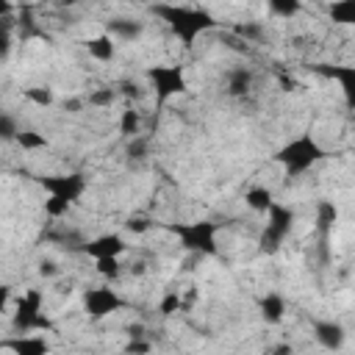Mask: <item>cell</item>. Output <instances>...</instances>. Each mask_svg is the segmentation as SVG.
Segmentation results:
<instances>
[{"label": "cell", "mask_w": 355, "mask_h": 355, "mask_svg": "<svg viewBox=\"0 0 355 355\" xmlns=\"http://www.w3.org/2000/svg\"><path fill=\"white\" fill-rule=\"evenodd\" d=\"M153 14L166 22V28L175 33V39L183 47H191L205 31L216 28L214 14L200 6H155Z\"/></svg>", "instance_id": "1"}, {"label": "cell", "mask_w": 355, "mask_h": 355, "mask_svg": "<svg viewBox=\"0 0 355 355\" xmlns=\"http://www.w3.org/2000/svg\"><path fill=\"white\" fill-rule=\"evenodd\" d=\"M327 153L324 147L311 136V133H300L294 139H288L277 153L275 161L280 164V169L286 172V178H302L305 172H311L319 161H324Z\"/></svg>", "instance_id": "2"}, {"label": "cell", "mask_w": 355, "mask_h": 355, "mask_svg": "<svg viewBox=\"0 0 355 355\" xmlns=\"http://www.w3.org/2000/svg\"><path fill=\"white\" fill-rule=\"evenodd\" d=\"M219 222L214 219H194V222H178V225H169V233L178 239L180 250L191 252V255H200V258H211L219 252V244H216V236H219Z\"/></svg>", "instance_id": "3"}, {"label": "cell", "mask_w": 355, "mask_h": 355, "mask_svg": "<svg viewBox=\"0 0 355 355\" xmlns=\"http://www.w3.org/2000/svg\"><path fill=\"white\" fill-rule=\"evenodd\" d=\"M11 327L19 336L22 333H47V330H53V322L44 313V294L39 288H28L14 300Z\"/></svg>", "instance_id": "4"}, {"label": "cell", "mask_w": 355, "mask_h": 355, "mask_svg": "<svg viewBox=\"0 0 355 355\" xmlns=\"http://www.w3.org/2000/svg\"><path fill=\"white\" fill-rule=\"evenodd\" d=\"M150 86H153V94H155V103L158 105H166L172 97L183 94L189 89V80H186V69L180 64H153L144 69Z\"/></svg>", "instance_id": "5"}, {"label": "cell", "mask_w": 355, "mask_h": 355, "mask_svg": "<svg viewBox=\"0 0 355 355\" xmlns=\"http://www.w3.org/2000/svg\"><path fill=\"white\" fill-rule=\"evenodd\" d=\"M36 183L47 191L50 200H61L67 205H75L86 189H89V178L83 172H58V175H39Z\"/></svg>", "instance_id": "6"}, {"label": "cell", "mask_w": 355, "mask_h": 355, "mask_svg": "<svg viewBox=\"0 0 355 355\" xmlns=\"http://www.w3.org/2000/svg\"><path fill=\"white\" fill-rule=\"evenodd\" d=\"M294 227V211L283 202H275L269 211H266V225L258 236V244L263 252H277L286 241V236L291 233Z\"/></svg>", "instance_id": "7"}, {"label": "cell", "mask_w": 355, "mask_h": 355, "mask_svg": "<svg viewBox=\"0 0 355 355\" xmlns=\"http://www.w3.org/2000/svg\"><path fill=\"white\" fill-rule=\"evenodd\" d=\"M122 308H125V297L116 288H111L108 283L92 286V288L83 291V311L92 319H105V316H111V313H116Z\"/></svg>", "instance_id": "8"}, {"label": "cell", "mask_w": 355, "mask_h": 355, "mask_svg": "<svg viewBox=\"0 0 355 355\" xmlns=\"http://www.w3.org/2000/svg\"><path fill=\"white\" fill-rule=\"evenodd\" d=\"M83 255H89L92 261H105V258H122L128 252V241L119 233H100L89 241H83L80 247Z\"/></svg>", "instance_id": "9"}, {"label": "cell", "mask_w": 355, "mask_h": 355, "mask_svg": "<svg viewBox=\"0 0 355 355\" xmlns=\"http://www.w3.org/2000/svg\"><path fill=\"white\" fill-rule=\"evenodd\" d=\"M316 72L330 78L344 97V105L355 111V64H316Z\"/></svg>", "instance_id": "10"}, {"label": "cell", "mask_w": 355, "mask_h": 355, "mask_svg": "<svg viewBox=\"0 0 355 355\" xmlns=\"http://www.w3.org/2000/svg\"><path fill=\"white\" fill-rule=\"evenodd\" d=\"M3 347L14 355H50V341L44 338V333H14L3 341Z\"/></svg>", "instance_id": "11"}, {"label": "cell", "mask_w": 355, "mask_h": 355, "mask_svg": "<svg viewBox=\"0 0 355 355\" xmlns=\"http://www.w3.org/2000/svg\"><path fill=\"white\" fill-rule=\"evenodd\" d=\"M313 338L319 341V347L336 352L344 347V338H347V330L333 322V319H324V322H313Z\"/></svg>", "instance_id": "12"}, {"label": "cell", "mask_w": 355, "mask_h": 355, "mask_svg": "<svg viewBox=\"0 0 355 355\" xmlns=\"http://www.w3.org/2000/svg\"><path fill=\"white\" fill-rule=\"evenodd\" d=\"M258 311H261V316H263L266 324H277V322H283L288 305H286V297H283V294L266 291V294L258 300Z\"/></svg>", "instance_id": "13"}, {"label": "cell", "mask_w": 355, "mask_h": 355, "mask_svg": "<svg viewBox=\"0 0 355 355\" xmlns=\"http://www.w3.org/2000/svg\"><path fill=\"white\" fill-rule=\"evenodd\" d=\"M86 53H89L94 61L108 64V61H114V58H116V39H114V36H108V33L103 31V33H97V36L86 39Z\"/></svg>", "instance_id": "14"}, {"label": "cell", "mask_w": 355, "mask_h": 355, "mask_svg": "<svg viewBox=\"0 0 355 355\" xmlns=\"http://www.w3.org/2000/svg\"><path fill=\"white\" fill-rule=\"evenodd\" d=\"M275 202H277V200H275V191H272L269 186H250V189L244 191V205H247L250 211H255V214H266Z\"/></svg>", "instance_id": "15"}, {"label": "cell", "mask_w": 355, "mask_h": 355, "mask_svg": "<svg viewBox=\"0 0 355 355\" xmlns=\"http://www.w3.org/2000/svg\"><path fill=\"white\" fill-rule=\"evenodd\" d=\"M141 31H144V22H139V19H111V22L105 25V33L114 36L116 42H119V39H122V42L139 39Z\"/></svg>", "instance_id": "16"}, {"label": "cell", "mask_w": 355, "mask_h": 355, "mask_svg": "<svg viewBox=\"0 0 355 355\" xmlns=\"http://www.w3.org/2000/svg\"><path fill=\"white\" fill-rule=\"evenodd\" d=\"M336 219H338L336 202H333V200H319V205H316V230H319L322 239H327V236L333 233Z\"/></svg>", "instance_id": "17"}, {"label": "cell", "mask_w": 355, "mask_h": 355, "mask_svg": "<svg viewBox=\"0 0 355 355\" xmlns=\"http://www.w3.org/2000/svg\"><path fill=\"white\" fill-rule=\"evenodd\" d=\"M250 89H252V72L247 67H236L227 72V94L244 97Z\"/></svg>", "instance_id": "18"}, {"label": "cell", "mask_w": 355, "mask_h": 355, "mask_svg": "<svg viewBox=\"0 0 355 355\" xmlns=\"http://www.w3.org/2000/svg\"><path fill=\"white\" fill-rule=\"evenodd\" d=\"M327 17L336 25H355V0H336L327 6Z\"/></svg>", "instance_id": "19"}, {"label": "cell", "mask_w": 355, "mask_h": 355, "mask_svg": "<svg viewBox=\"0 0 355 355\" xmlns=\"http://www.w3.org/2000/svg\"><path fill=\"white\" fill-rule=\"evenodd\" d=\"M119 133L125 139H136L141 133V114L136 108H125L119 114Z\"/></svg>", "instance_id": "20"}, {"label": "cell", "mask_w": 355, "mask_h": 355, "mask_svg": "<svg viewBox=\"0 0 355 355\" xmlns=\"http://www.w3.org/2000/svg\"><path fill=\"white\" fill-rule=\"evenodd\" d=\"M94 269L100 277H105L108 283H116L122 277V263L119 258H105V261H94Z\"/></svg>", "instance_id": "21"}, {"label": "cell", "mask_w": 355, "mask_h": 355, "mask_svg": "<svg viewBox=\"0 0 355 355\" xmlns=\"http://www.w3.org/2000/svg\"><path fill=\"white\" fill-rule=\"evenodd\" d=\"M17 144H19L22 150H44V147H47V139H44L42 133H36V130H19Z\"/></svg>", "instance_id": "22"}, {"label": "cell", "mask_w": 355, "mask_h": 355, "mask_svg": "<svg viewBox=\"0 0 355 355\" xmlns=\"http://www.w3.org/2000/svg\"><path fill=\"white\" fill-rule=\"evenodd\" d=\"M183 308H189V305L183 302L180 291H166V294H164V300L158 302V311H161L164 316H169V313H178V311H183Z\"/></svg>", "instance_id": "23"}, {"label": "cell", "mask_w": 355, "mask_h": 355, "mask_svg": "<svg viewBox=\"0 0 355 355\" xmlns=\"http://www.w3.org/2000/svg\"><path fill=\"white\" fill-rule=\"evenodd\" d=\"M269 11L277 14V17L291 19V17H297V14L302 11V6H300L297 0H272V3H269Z\"/></svg>", "instance_id": "24"}, {"label": "cell", "mask_w": 355, "mask_h": 355, "mask_svg": "<svg viewBox=\"0 0 355 355\" xmlns=\"http://www.w3.org/2000/svg\"><path fill=\"white\" fill-rule=\"evenodd\" d=\"M25 100H31V103H36V105H50V103H53V92L36 86V89H28V92H25Z\"/></svg>", "instance_id": "25"}, {"label": "cell", "mask_w": 355, "mask_h": 355, "mask_svg": "<svg viewBox=\"0 0 355 355\" xmlns=\"http://www.w3.org/2000/svg\"><path fill=\"white\" fill-rule=\"evenodd\" d=\"M114 97H116V92L105 86V89H100V92L89 94V97H86V103H89V105H111V103H114Z\"/></svg>", "instance_id": "26"}, {"label": "cell", "mask_w": 355, "mask_h": 355, "mask_svg": "<svg viewBox=\"0 0 355 355\" xmlns=\"http://www.w3.org/2000/svg\"><path fill=\"white\" fill-rule=\"evenodd\" d=\"M150 347H153V344H150L147 338H130L128 347H125V352H128V355H147Z\"/></svg>", "instance_id": "27"}, {"label": "cell", "mask_w": 355, "mask_h": 355, "mask_svg": "<svg viewBox=\"0 0 355 355\" xmlns=\"http://www.w3.org/2000/svg\"><path fill=\"white\" fill-rule=\"evenodd\" d=\"M0 133H3V139H8V141H11V139L17 141V136H19V130L14 128V119H11L8 114L0 116Z\"/></svg>", "instance_id": "28"}, {"label": "cell", "mask_w": 355, "mask_h": 355, "mask_svg": "<svg viewBox=\"0 0 355 355\" xmlns=\"http://www.w3.org/2000/svg\"><path fill=\"white\" fill-rule=\"evenodd\" d=\"M150 225H153V222L144 219V216H130V219H128V230H130V233H147Z\"/></svg>", "instance_id": "29"}, {"label": "cell", "mask_w": 355, "mask_h": 355, "mask_svg": "<svg viewBox=\"0 0 355 355\" xmlns=\"http://www.w3.org/2000/svg\"><path fill=\"white\" fill-rule=\"evenodd\" d=\"M39 275L53 277V275H58V269H55V263H53V261H42V263H39Z\"/></svg>", "instance_id": "30"}, {"label": "cell", "mask_w": 355, "mask_h": 355, "mask_svg": "<svg viewBox=\"0 0 355 355\" xmlns=\"http://www.w3.org/2000/svg\"><path fill=\"white\" fill-rule=\"evenodd\" d=\"M269 355H294V347L283 341V344H275V347L269 349Z\"/></svg>", "instance_id": "31"}]
</instances>
